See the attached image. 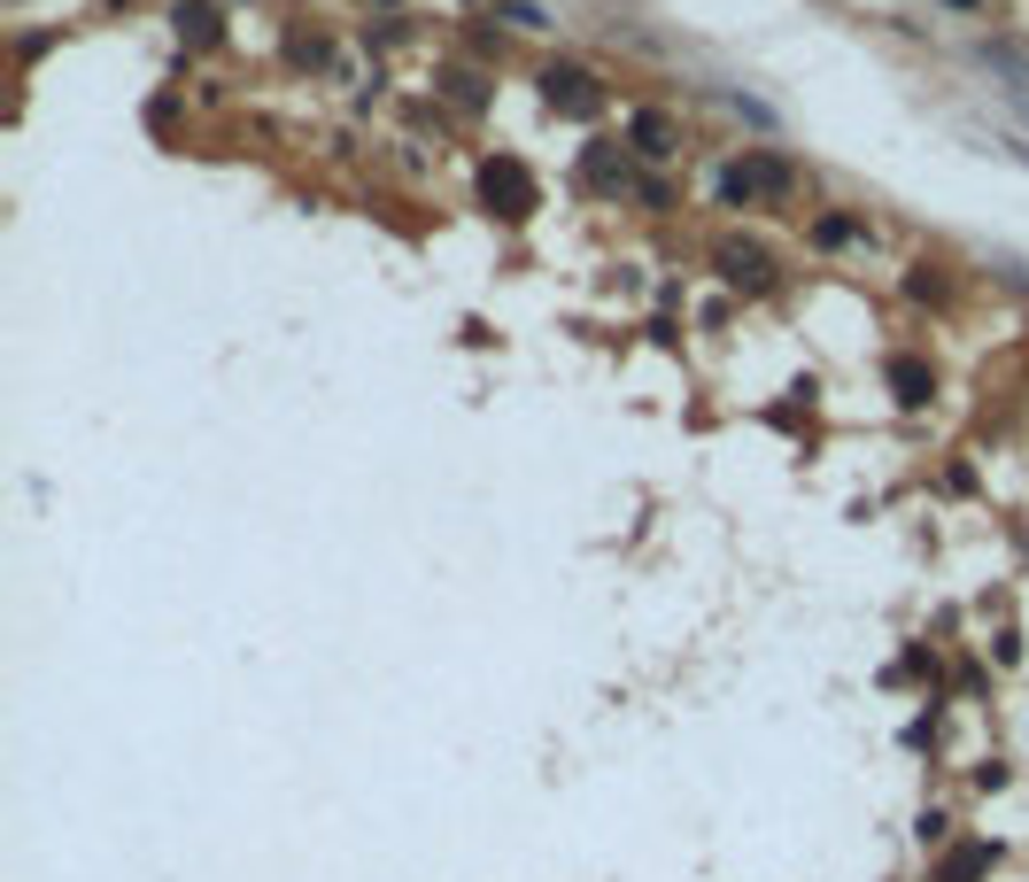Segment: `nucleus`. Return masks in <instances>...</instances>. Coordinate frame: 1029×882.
<instances>
[{
	"mask_svg": "<svg viewBox=\"0 0 1029 882\" xmlns=\"http://www.w3.org/2000/svg\"><path fill=\"white\" fill-rule=\"evenodd\" d=\"M481 186H488V201H504V217H526L534 209V178L518 171V163H488Z\"/></svg>",
	"mask_w": 1029,
	"mask_h": 882,
	"instance_id": "20e7f679",
	"label": "nucleus"
},
{
	"mask_svg": "<svg viewBox=\"0 0 1029 882\" xmlns=\"http://www.w3.org/2000/svg\"><path fill=\"white\" fill-rule=\"evenodd\" d=\"M635 140H643V156H674V132H666V117H635Z\"/></svg>",
	"mask_w": 1029,
	"mask_h": 882,
	"instance_id": "6e6552de",
	"label": "nucleus"
},
{
	"mask_svg": "<svg viewBox=\"0 0 1029 882\" xmlns=\"http://www.w3.org/2000/svg\"><path fill=\"white\" fill-rule=\"evenodd\" d=\"M983 868H991V844H960V852L937 868V882H976Z\"/></svg>",
	"mask_w": 1029,
	"mask_h": 882,
	"instance_id": "39448f33",
	"label": "nucleus"
},
{
	"mask_svg": "<svg viewBox=\"0 0 1029 882\" xmlns=\"http://www.w3.org/2000/svg\"><path fill=\"white\" fill-rule=\"evenodd\" d=\"M712 264H720V279H728V287H743V295H766V287H774V264H766V248H735V240H728Z\"/></svg>",
	"mask_w": 1029,
	"mask_h": 882,
	"instance_id": "7ed1b4c3",
	"label": "nucleus"
},
{
	"mask_svg": "<svg viewBox=\"0 0 1029 882\" xmlns=\"http://www.w3.org/2000/svg\"><path fill=\"white\" fill-rule=\"evenodd\" d=\"M178 39H217V8L209 0H186L178 8Z\"/></svg>",
	"mask_w": 1029,
	"mask_h": 882,
	"instance_id": "0eeeda50",
	"label": "nucleus"
},
{
	"mask_svg": "<svg viewBox=\"0 0 1029 882\" xmlns=\"http://www.w3.org/2000/svg\"><path fill=\"white\" fill-rule=\"evenodd\" d=\"M1022 101H1029V93H1022Z\"/></svg>",
	"mask_w": 1029,
	"mask_h": 882,
	"instance_id": "9b49d317",
	"label": "nucleus"
},
{
	"mask_svg": "<svg viewBox=\"0 0 1029 882\" xmlns=\"http://www.w3.org/2000/svg\"><path fill=\"white\" fill-rule=\"evenodd\" d=\"M542 93H550V109H565V117H596V109H604L588 70H542Z\"/></svg>",
	"mask_w": 1029,
	"mask_h": 882,
	"instance_id": "f03ea898",
	"label": "nucleus"
},
{
	"mask_svg": "<svg viewBox=\"0 0 1029 882\" xmlns=\"http://www.w3.org/2000/svg\"><path fill=\"white\" fill-rule=\"evenodd\" d=\"M952 8H976V0H952Z\"/></svg>",
	"mask_w": 1029,
	"mask_h": 882,
	"instance_id": "9d476101",
	"label": "nucleus"
},
{
	"mask_svg": "<svg viewBox=\"0 0 1029 882\" xmlns=\"http://www.w3.org/2000/svg\"><path fill=\"white\" fill-rule=\"evenodd\" d=\"M890 387H898V403H929V364L898 356V364H890Z\"/></svg>",
	"mask_w": 1029,
	"mask_h": 882,
	"instance_id": "423d86ee",
	"label": "nucleus"
},
{
	"mask_svg": "<svg viewBox=\"0 0 1029 882\" xmlns=\"http://www.w3.org/2000/svg\"><path fill=\"white\" fill-rule=\"evenodd\" d=\"M720 194H728V201H751V194H790V163H774V156H759V163H728V171H720Z\"/></svg>",
	"mask_w": 1029,
	"mask_h": 882,
	"instance_id": "f257e3e1",
	"label": "nucleus"
},
{
	"mask_svg": "<svg viewBox=\"0 0 1029 882\" xmlns=\"http://www.w3.org/2000/svg\"><path fill=\"white\" fill-rule=\"evenodd\" d=\"M844 240H859V225H844V217H821V248H844Z\"/></svg>",
	"mask_w": 1029,
	"mask_h": 882,
	"instance_id": "1a4fd4ad",
	"label": "nucleus"
}]
</instances>
